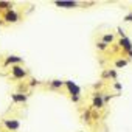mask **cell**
<instances>
[{
  "instance_id": "obj_1",
  "label": "cell",
  "mask_w": 132,
  "mask_h": 132,
  "mask_svg": "<svg viewBox=\"0 0 132 132\" xmlns=\"http://www.w3.org/2000/svg\"><path fill=\"white\" fill-rule=\"evenodd\" d=\"M11 73H13V76L17 78V79H23V78L27 76V70H25L23 67H20V65H13Z\"/></svg>"
},
{
  "instance_id": "obj_5",
  "label": "cell",
  "mask_w": 132,
  "mask_h": 132,
  "mask_svg": "<svg viewBox=\"0 0 132 132\" xmlns=\"http://www.w3.org/2000/svg\"><path fill=\"white\" fill-rule=\"evenodd\" d=\"M118 45H120L123 50H126L127 53L132 50V42H130V40H129L126 36H124V37H121V40H120V44H118Z\"/></svg>"
},
{
  "instance_id": "obj_11",
  "label": "cell",
  "mask_w": 132,
  "mask_h": 132,
  "mask_svg": "<svg viewBox=\"0 0 132 132\" xmlns=\"http://www.w3.org/2000/svg\"><path fill=\"white\" fill-rule=\"evenodd\" d=\"M127 64V61L126 59H118L117 62H115V67H118V69H121V67H124V65Z\"/></svg>"
},
{
  "instance_id": "obj_13",
  "label": "cell",
  "mask_w": 132,
  "mask_h": 132,
  "mask_svg": "<svg viewBox=\"0 0 132 132\" xmlns=\"http://www.w3.org/2000/svg\"><path fill=\"white\" fill-rule=\"evenodd\" d=\"M0 10H11V3H8V2H0Z\"/></svg>"
},
{
  "instance_id": "obj_6",
  "label": "cell",
  "mask_w": 132,
  "mask_h": 132,
  "mask_svg": "<svg viewBox=\"0 0 132 132\" xmlns=\"http://www.w3.org/2000/svg\"><path fill=\"white\" fill-rule=\"evenodd\" d=\"M103 106H104V101H103L101 93H95V96H93V107L95 109H101Z\"/></svg>"
},
{
  "instance_id": "obj_2",
  "label": "cell",
  "mask_w": 132,
  "mask_h": 132,
  "mask_svg": "<svg viewBox=\"0 0 132 132\" xmlns=\"http://www.w3.org/2000/svg\"><path fill=\"white\" fill-rule=\"evenodd\" d=\"M64 86L69 89V92H70V95H72V96H73V95H78V96H79L81 89L76 86V82H73V81H64Z\"/></svg>"
},
{
  "instance_id": "obj_15",
  "label": "cell",
  "mask_w": 132,
  "mask_h": 132,
  "mask_svg": "<svg viewBox=\"0 0 132 132\" xmlns=\"http://www.w3.org/2000/svg\"><path fill=\"white\" fill-rule=\"evenodd\" d=\"M72 101H73V103H78V101H79V96H78V95H73V96H72Z\"/></svg>"
},
{
  "instance_id": "obj_4",
  "label": "cell",
  "mask_w": 132,
  "mask_h": 132,
  "mask_svg": "<svg viewBox=\"0 0 132 132\" xmlns=\"http://www.w3.org/2000/svg\"><path fill=\"white\" fill-rule=\"evenodd\" d=\"M3 124H5V127L10 129V130H17V129L20 127V123H19L17 120H5Z\"/></svg>"
},
{
  "instance_id": "obj_8",
  "label": "cell",
  "mask_w": 132,
  "mask_h": 132,
  "mask_svg": "<svg viewBox=\"0 0 132 132\" xmlns=\"http://www.w3.org/2000/svg\"><path fill=\"white\" fill-rule=\"evenodd\" d=\"M22 62V57L19 56H8L6 61H5V65H10V64H20Z\"/></svg>"
},
{
  "instance_id": "obj_10",
  "label": "cell",
  "mask_w": 132,
  "mask_h": 132,
  "mask_svg": "<svg viewBox=\"0 0 132 132\" xmlns=\"http://www.w3.org/2000/svg\"><path fill=\"white\" fill-rule=\"evenodd\" d=\"M64 86V81H61V79H54V81H51V87L53 89H61Z\"/></svg>"
},
{
  "instance_id": "obj_19",
  "label": "cell",
  "mask_w": 132,
  "mask_h": 132,
  "mask_svg": "<svg viewBox=\"0 0 132 132\" xmlns=\"http://www.w3.org/2000/svg\"><path fill=\"white\" fill-rule=\"evenodd\" d=\"M121 87H123V86H121V84H120V82H115V89H117V90H120V89H121Z\"/></svg>"
},
{
  "instance_id": "obj_12",
  "label": "cell",
  "mask_w": 132,
  "mask_h": 132,
  "mask_svg": "<svg viewBox=\"0 0 132 132\" xmlns=\"http://www.w3.org/2000/svg\"><path fill=\"white\" fill-rule=\"evenodd\" d=\"M112 40H113V36H112V34H104V36H103V42H104L106 45H107L109 42H112Z\"/></svg>"
},
{
  "instance_id": "obj_3",
  "label": "cell",
  "mask_w": 132,
  "mask_h": 132,
  "mask_svg": "<svg viewBox=\"0 0 132 132\" xmlns=\"http://www.w3.org/2000/svg\"><path fill=\"white\" fill-rule=\"evenodd\" d=\"M3 19H5L6 22H10V23H16V22L19 20V14H17L14 10H8V11L5 13Z\"/></svg>"
},
{
  "instance_id": "obj_16",
  "label": "cell",
  "mask_w": 132,
  "mask_h": 132,
  "mask_svg": "<svg viewBox=\"0 0 132 132\" xmlns=\"http://www.w3.org/2000/svg\"><path fill=\"white\" fill-rule=\"evenodd\" d=\"M124 20H126V22H132V14H127V16L124 17Z\"/></svg>"
},
{
  "instance_id": "obj_9",
  "label": "cell",
  "mask_w": 132,
  "mask_h": 132,
  "mask_svg": "<svg viewBox=\"0 0 132 132\" xmlns=\"http://www.w3.org/2000/svg\"><path fill=\"white\" fill-rule=\"evenodd\" d=\"M11 98L14 103H25L27 101V95H23V93H14Z\"/></svg>"
},
{
  "instance_id": "obj_7",
  "label": "cell",
  "mask_w": 132,
  "mask_h": 132,
  "mask_svg": "<svg viewBox=\"0 0 132 132\" xmlns=\"http://www.w3.org/2000/svg\"><path fill=\"white\" fill-rule=\"evenodd\" d=\"M56 6H59V8H76L78 3L76 2H62V0H59V2H56Z\"/></svg>"
},
{
  "instance_id": "obj_17",
  "label": "cell",
  "mask_w": 132,
  "mask_h": 132,
  "mask_svg": "<svg viewBox=\"0 0 132 132\" xmlns=\"http://www.w3.org/2000/svg\"><path fill=\"white\" fill-rule=\"evenodd\" d=\"M30 86H31V87H34V86H37V81H36V79H31V82H30Z\"/></svg>"
},
{
  "instance_id": "obj_18",
  "label": "cell",
  "mask_w": 132,
  "mask_h": 132,
  "mask_svg": "<svg viewBox=\"0 0 132 132\" xmlns=\"http://www.w3.org/2000/svg\"><path fill=\"white\" fill-rule=\"evenodd\" d=\"M109 76H112V78H117V72H109Z\"/></svg>"
},
{
  "instance_id": "obj_14",
  "label": "cell",
  "mask_w": 132,
  "mask_h": 132,
  "mask_svg": "<svg viewBox=\"0 0 132 132\" xmlns=\"http://www.w3.org/2000/svg\"><path fill=\"white\" fill-rule=\"evenodd\" d=\"M96 47H98V48H100V50H106V48H107V45H106V44H104V42H100V44H98V45H96Z\"/></svg>"
}]
</instances>
